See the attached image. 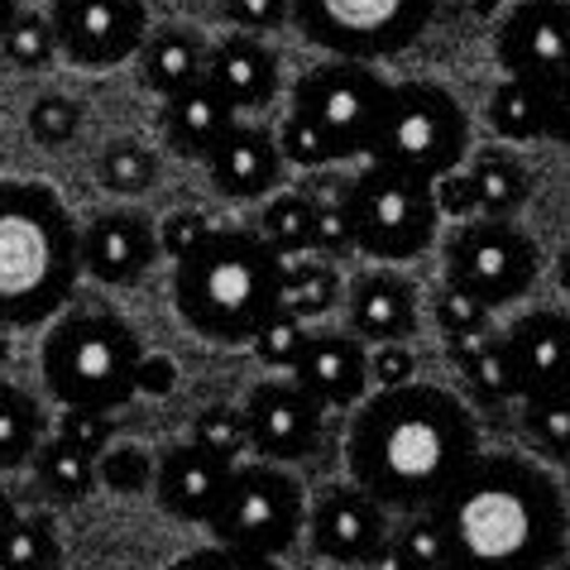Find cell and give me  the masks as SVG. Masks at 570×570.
Wrapping results in <instances>:
<instances>
[{"label":"cell","instance_id":"1","mask_svg":"<svg viewBox=\"0 0 570 570\" xmlns=\"http://www.w3.org/2000/svg\"><path fill=\"white\" fill-rule=\"evenodd\" d=\"M480 422L441 384L370 393L345 432V474L384 513H422L480 455Z\"/></svg>","mask_w":570,"mask_h":570},{"label":"cell","instance_id":"2","mask_svg":"<svg viewBox=\"0 0 570 570\" xmlns=\"http://www.w3.org/2000/svg\"><path fill=\"white\" fill-rule=\"evenodd\" d=\"M446 537V570H557L566 557V494L537 461L489 455L446 484L432 503Z\"/></svg>","mask_w":570,"mask_h":570},{"label":"cell","instance_id":"3","mask_svg":"<svg viewBox=\"0 0 570 570\" xmlns=\"http://www.w3.org/2000/svg\"><path fill=\"white\" fill-rule=\"evenodd\" d=\"M77 220L43 183H0V331L49 326L68 312L77 274Z\"/></svg>","mask_w":570,"mask_h":570},{"label":"cell","instance_id":"4","mask_svg":"<svg viewBox=\"0 0 570 570\" xmlns=\"http://www.w3.org/2000/svg\"><path fill=\"white\" fill-rule=\"evenodd\" d=\"M173 307L202 341L249 345L283 307V259L259 230L226 226L173 259Z\"/></svg>","mask_w":570,"mask_h":570},{"label":"cell","instance_id":"5","mask_svg":"<svg viewBox=\"0 0 570 570\" xmlns=\"http://www.w3.org/2000/svg\"><path fill=\"white\" fill-rule=\"evenodd\" d=\"M139 364H145V345L135 326L97 307L53 316L39 345V374L49 399L82 413H120L139 393Z\"/></svg>","mask_w":570,"mask_h":570},{"label":"cell","instance_id":"6","mask_svg":"<svg viewBox=\"0 0 570 570\" xmlns=\"http://www.w3.org/2000/svg\"><path fill=\"white\" fill-rule=\"evenodd\" d=\"M465 154H470V116L451 87L422 82V77L389 82L370 135V164H389L413 173V178L436 183L461 168Z\"/></svg>","mask_w":570,"mask_h":570},{"label":"cell","instance_id":"7","mask_svg":"<svg viewBox=\"0 0 570 570\" xmlns=\"http://www.w3.org/2000/svg\"><path fill=\"white\" fill-rule=\"evenodd\" d=\"M341 207L355 235V255H370L374 264H407L422 249L436 245L441 212H436L432 183L413 178L403 168L364 158V168L351 173Z\"/></svg>","mask_w":570,"mask_h":570},{"label":"cell","instance_id":"8","mask_svg":"<svg viewBox=\"0 0 570 570\" xmlns=\"http://www.w3.org/2000/svg\"><path fill=\"white\" fill-rule=\"evenodd\" d=\"M207 528L216 547L278 561L307 528V489L288 465L274 461L230 465L226 494H220Z\"/></svg>","mask_w":570,"mask_h":570},{"label":"cell","instance_id":"9","mask_svg":"<svg viewBox=\"0 0 570 570\" xmlns=\"http://www.w3.org/2000/svg\"><path fill=\"white\" fill-rule=\"evenodd\" d=\"M436 0H293V20L312 49L345 62L399 58L432 29Z\"/></svg>","mask_w":570,"mask_h":570},{"label":"cell","instance_id":"10","mask_svg":"<svg viewBox=\"0 0 570 570\" xmlns=\"http://www.w3.org/2000/svg\"><path fill=\"white\" fill-rule=\"evenodd\" d=\"M384 91L389 82L370 62L326 58V62H312L293 82L288 116L312 125L336 164H360V158H370V135H374L379 106H384Z\"/></svg>","mask_w":570,"mask_h":570},{"label":"cell","instance_id":"11","mask_svg":"<svg viewBox=\"0 0 570 570\" xmlns=\"http://www.w3.org/2000/svg\"><path fill=\"white\" fill-rule=\"evenodd\" d=\"M537 274H542V249L513 220L474 216L455 220V230L446 235V283H461L494 312L528 297L537 288Z\"/></svg>","mask_w":570,"mask_h":570},{"label":"cell","instance_id":"12","mask_svg":"<svg viewBox=\"0 0 570 570\" xmlns=\"http://www.w3.org/2000/svg\"><path fill=\"white\" fill-rule=\"evenodd\" d=\"M49 24L58 39V58L72 68L101 72L130 62L149 39L145 0H53Z\"/></svg>","mask_w":570,"mask_h":570},{"label":"cell","instance_id":"13","mask_svg":"<svg viewBox=\"0 0 570 570\" xmlns=\"http://www.w3.org/2000/svg\"><path fill=\"white\" fill-rule=\"evenodd\" d=\"M240 413H245L249 451H255L259 461L297 465L322 446L326 407L316 399H307L293 379H264V384H255Z\"/></svg>","mask_w":570,"mask_h":570},{"label":"cell","instance_id":"14","mask_svg":"<svg viewBox=\"0 0 570 570\" xmlns=\"http://www.w3.org/2000/svg\"><path fill=\"white\" fill-rule=\"evenodd\" d=\"M494 62L532 87L570 68V0H518L494 29Z\"/></svg>","mask_w":570,"mask_h":570},{"label":"cell","instance_id":"15","mask_svg":"<svg viewBox=\"0 0 570 570\" xmlns=\"http://www.w3.org/2000/svg\"><path fill=\"white\" fill-rule=\"evenodd\" d=\"M307 542L331 566L364 570L389 547V513L360 484H331L307 509Z\"/></svg>","mask_w":570,"mask_h":570},{"label":"cell","instance_id":"16","mask_svg":"<svg viewBox=\"0 0 570 570\" xmlns=\"http://www.w3.org/2000/svg\"><path fill=\"white\" fill-rule=\"evenodd\" d=\"M288 374L326 413H345V407L355 413L370 399V351L351 331H312Z\"/></svg>","mask_w":570,"mask_h":570},{"label":"cell","instance_id":"17","mask_svg":"<svg viewBox=\"0 0 570 570\" xmlns=\"http://www.w3.org/2000/svg\"><path fill=\"white\" fill-rule=\"evenodd\" d=\"M345 303V326L351 336L364 345H407V336L422 322V303H417V283L393 274L389 264L364 268L351 278V288L341 293Z\"/></svg>","mask_w":570,"mask_h":570},{"label":"cell","instance_id":"18","mask_svg":"<svg viewBox=\"0 0 570 570\" xmlns=\"http://www.w3.org/2000/svg\"><path fill=\"white\" fill-rule=\"evenodd\" d=\"M77 259L87 278L106 288H130L158 259V230L139 212H101L77 235Z\"/></svg>","mask_w":570,"mask_h":570},{"label":"cell","instance_id":"19","mask_svg":"<svg viewBox=\"0 0 570 570\" xmlns=\"http://www.w3.org/2000/svg\"><path fill=\"white\" fill-rule=\"evenodd\" d=\"M503 345L518 364L522 399L570 393V316L557 307L522 312L513 326H503Z\"/></svg>","mask_w":570,"mask_h":570},{"label":"cell","instance_id":"20","mask_svg":"<svg viewBox=\"0 0 570 570\" xmlns=\"http://www.w3.org/2000/svg\"><path fill=\"white\" fill-rule=\"evenodd\" d=\"M212 187L230 202H264L278 193V183L288 178V164L278 154V139L268 125H230V135L207 154Z\"/></svg>","mask_w":570,"mask_h":570},{"label":"cell","instance_id":"21","mask_svg":"<svg viewBox=\"0 0 570 570\" xmlns=\"http://www.w3.org/2000/svg\"><path fill=\"white\" fill-rule=\"evenodd\" d=\"M226 480H230L226 461H216L212 451L193 446V441H178L154 465V499L178 522H212L220 494H226Z\"/></svg>","mask_w":570,"mask_h":570},{"label":"cell","instance_id":"22","mask_svg":"<svg viewBox=\"0 0 570 570\" xmlns=\"http://www.w3.org/2000/svg\"><path fill=\"white\" fill-rule=\"evenodd\" d=\"M207 82L226 97L235 110H259L278 97L283 82V58L268 49L259 35H226L207 53Z\"/></svg>","mask_w":570,"mask_h":570},{"label":"cell","instance_id":"23","mask_svg":"<svg viewBox=\"0 0 570 570\" xmlns=\"http://www.w3.org/2000/svg\"><path fill=\"white\" fill-rule=\"evenodd\" d=\"M235 116H240V110L220 97L212 82H197V87H187L178 97L164 101V135H168L173 154L202 158V164H207V154L230 135Z\"/></svg>","mask_w":570,"mask_h":570},{"label":"cell","instance_id":"24","mask_svg":"<svg viewBox=\"0 0 570 570\" xmlns=\"http://www.w3.org/2000/svg\"><path fill=\"white\" fill-rule=\"evenodd\" d=\"M207 53L212 43L197 35V29L187 24H158L149 29L145 49H139V77H145V87L158 91V97H178V91L207 82Z\"/></svg>","mask_w":570,"mask_h":570},{"label":"cell","instance_id":"25","mask_svg":"<svg viewBox=\"0 0 570 570\" xmlns=\"http://www.w3.org/2000/svg\"><path fill=\"white\" fill-rule=\"evenodd\" d=\"M470 178H474V193H480V216H494V220H513V212H522V202L532 197V173L528 164L513 154V149H480L470 158Z\"/></svg>","mask_w":570,"mask_h":570},{"label":"cell","instance_id":"26","mask_svg":"<svg viewBox=\"0 0 570 570\" xmlns=\"http://www.w3.org/2000/svg\"><path fill=\"white\" fill-rule=\"evenodd\" d=\"M29 465H35V484L58 503H82L97 489V455L77 451L68 436H43Z\"/></svg>","mask_w":570,"mask_h":570},{"label":"cell","instance_id":"27","mask_svg":"<svg viewBox=\"0 0 570 570\" xmlns=\"http://www.w3.org/2000/svg\"><path fill=\"white\" fill-rule=\"evenodd\" d=\"M43 407L35 393H24L20 384L0 379V470H20L29 465V455L43 441Z\"/></svg>","mask_w":570,"mask_h":570},{"label":"cell","instance_id":"28","mask_svg":"<svg viewBox=\"0 0 570 570\" xmlns=\"http://www.w3.org/2000/svg\"><path fill=\"white\" fill-rule=\"evenodd\" d=\"M341 293H345V283L336 274V264L312 259V255L283 264V312L316 322V316H326L331 307H341Z\"/></svg>","mask_w":570,"mask_h":570},{"label":"cell","instance_id":"29","mask_svg":"<svg viewBox=\"0 0 570 570\" xmlns=\"http://www.w3.org/2000/svg\"><path fill=\"white\" fill-rule=\"evenodd\" d=\"M259 240L274 249L283 264L312 255V202L303 193H274V197H264Z\"/></svg>","mask_w":570,"mask_h":570},{"label":"cell","instance_id":"30","mask_svg":"<svg viewBox=\"0 0 570 570\" xmlns=\"http://www.w3.org/2000/svg\"><path fill=\"white\" fill-rule=\"evenodd\" d=\"M489 125H494L499 139L522 145V139H542V91L532 82H513L503 77L489 97Z\"/></svg>","mask_w":570,"mask_h":570},{"label":"cell","instance_id":"31","mask_svg":"<svg viewBox=\"0 0 570 570\" xmlns=\"http://www.w3.org/2000/svg\"><path fill=\"white\" fill-rule=\"evenodd\" d=\"M97 178L106 193H116V197H145L158 183V154L145 149L139 139H116V145H106V154H101Z\"/></svg>","mask_w":570,"mask_h":570},{"label":"cell","instance_id":"32","mask_svg":"<svg viewBox=\"0 0 570 570\" xmlns=\"http://www.w3.org/2000/svg\"><path fill=\"white\" fill-rule=\"evenodd\" d=\"M0 561H6L10 570H58L62 547H58V537L43 518L20 513L14 522L0 528Z\"/></svg>","mask_w":570,"mask_h":570},{"label":"cell","instance_id":"33","mask_svg":"<svg viewBox=\"0 0 570 570\" xmlns=\"http://www.w3.org/2000/svg\"><path fill=\"white\" fill-rule=\"evenodd\" d=\"M0 58L20 72H43L58 62V39H53V24H49V10H20L14 24L6 29L0 39Z\"/></svg>","mask_w":570,"mask_h":570},{"label":"cell","instance_id":"34","mask_svg":"<svg viewBox=\"0 0 570 570\" xmlns=\"http://www.w3.org/2000/svg\"><path fill=\"white\" fill-rule=\"evenodd\" d=\"M522 436L537 446V455L566 465V455H570V393L522 399Z\"/></svg>","mask_w":570,"mask_h":570},{"label":"cell","instance_id":"35","mask_svg":"<svg viewBox=\"0 0 570 570\" xmlns=\"http://www.w3.org/2000/svg\"><path fill=\"white\" fill-rule=\"evenodd\" d=\"M461 379H465V393H470L474 403H494L499 407V403L522 399L518 364L509 355V345H503V336H499V345H489L480 360H470L465 370H461Z\"/></svg>","mask_w":570,"mask_h":570},{"label":"cell","instance_id":"36","mask_svg":"<svg viewBox=\"0 0 570 570\" xmlns=\"http://www.w3.org/2000/svg\"><path fill=\"white\" fill-rule=\"evenodd\" d=\"M193 446L212 451L216 461L226 465H240V455L249 451V432H245V413L240 407H202L193 417Z\"/></svg>","mask_w":570,"mask_h":570},{"label":"cell","instance_id":"37","mask_svg":"<svg viewBox=\"0 0 570 570\" xmlns=\"http://www.w3.org/2000/svg\"><path fill=\"white\" fill-rule=\"evenodd\" d=\"M389 542L403 557L407 570H446V537H441V522L432 509L407 513V522L389 537Z\"/></svg>","mask_w":570,"mask_h":570},{"label":"cell","instance_id":"38","mask_svg":"<svg viewBox=\"0 0 570 570\" xmlns=\"http://www.w3.org/2000/svg\"><path fill=\"white\" fill-rule=\"evenodd\" d=\"M307 336H312V326L303 322V316H293V312H274L268 322L255 331V355H259V364H268V370H293L297 364V355H303V345H307Z\"/></svg>","mask_w":570,"mask_h":570},{"label":"cell","instance_id":"39","mask_svg":"<svg viewBox=\"0 0 570 570\" xmlns=\"http://www.w3.org/2000/svg\"><path fill=\"white\" fill-rule=\"evenodd\" d=\"M77 130H82V106H77L68 91H43V97L29 106V135H35V145L62 149Z\"/></svg>","mask_w":570,"mask_h":570},{"label":"cell","instance_id":"40","mask_svg":"<svg viewBox=\"0 0 570 570\" xmlns=\"http://www.w3.org/2000/svg\"><path fill=\"white\" fill-rule=\"evenodd\" d=\"M97 484L116 489V494H139L154 484V461L139 446H116L97 455Z\"/></svg>","mask_w":570,"mask_h":570},{"label":"cell","instance_id":"41","mask_svg":"<svg viewBox=\"0 0 570 570\" xmlns=\"http://www.w3.org/2000/svg\"><path fill=\"white\" fill-rule=\"evenodd\" d=\"M432 316H436L441 336H451V331H465V326H484V322H494V307H484L470 288H461V283H441L436 297H432Z\"/></svg>","mask_w":570,"mask_h":570},{"label":"cell","instance_id":"42","mask_svg":"<svg viewBox=\"0 0 570 570\" xmlns=\"http://www.w3.org/2000/svg\"><path fill=\"white\" fill-rule=\"evenodd\" d=\"M312 255L336 264L345 255H355V235H351V220H345L341 202H326V207H312Z\"/></svg>","mask_w":570,"mask_h":570},{"label":"cell","instance_id":"43","mask_svg":"<svg viewBox=\"0 0 570 570\" xmlns=\"http://www.w3.org/2000/svg\"><path fill=\"white\" fill-rule=\"evenodd\" d=\"M274 139H278V154H283V164L288 168H326V164H336L331 158V149L322 145V135L312 130V125H303L297 116H283V125L274 130Z\"/></svg>","mask_w":570,"mask_h":570},{"label":"cell","instance_id":"44","mask_svg":"<svg viewBox=\"0 0 570 570\" xmlns=\"http://www.w3.org/2000/svg\"><path fill=\"white\" fill-rule=\"evenodd\" d=\"M220 10L240 35H259V39L293 20V0H220Z\"/></svg>","mask_w":570,"mask_h":570},{"label":"cell","instance_id":"45","mask_svg":"<svg viewBox=\"0 0 570 570\" xmlns=\"http://www.w3.org/2000/svg\"><path fill=\"white\" fill-rule=\"evenodd\" d=\"M58 436H68L72 446L87 451V455H101V451H110V441H116V413H82V407H62Z\"/></svg>","mask_w":570,"mask_h":570},{"label":"cell","instance_id":"46","mask_svg":"<svg viewBox=\"0 0 570 570\" xmlns=\"http://www.w3.org/2000/svg\"><path fill=\"white\" fill-rule=\"evenodd\" d=\"M212 235V220L193 212V207H183V212H173L164 216V226H158V255H168V259H183L193 245H202Z\"/></svg>","mask_w":570,"mask_h":570},{"label":"cell","instance_id":"47","mask_svg":"<svg viewBox=\"0 0 570 570\" xmlns=\"http://www.w3.org/2000/svg\"><path fill=\"white\" fill-rule=\"evenodd\" d=\"M537 91H542V139H557L570 149V68H561Z\"/></svg>","mask_w":570,"mask_h":570},{"label":"cell","instance_id":"48","mask_svg":"<svg viewBox=\"0 0 570 570\" xmlns=\"http://www.w3.org/2000/svg\"><path fill=\"white\" fill-rule=\"evenodd\" d=\"M168 570H283L274 557H249V551H230V547H202V551H187Z\"/></svg>","mask_w":570,"mask_h":570},{"label":"cell","instance_id":"49","mask_svg":"<svg viewBox=\"0 0 570 570\" xmlns=\"http://www.w3.org/2000/svg\"><path fill=\"white\" fill-rule=\"evenodd\" d=\"M432 197H436V212L441 216H455V220H474L480 216V193H474V178L465 168L446 173V178L432 183Z\"/></svg>","mask_w":570,"mask_h":570},{"label":"cell","instance_id":"50","mask_svg":"<svg viewBox=\"0 0 570 570\" xmlns=\"http://www.w3.org/2000/svg\"><path fill=\"white\" fill-rule=\"evenodd\" d=\"M413 351L407 345H374L370 351V379L379 389H399V384H413Z\"/></svg>","mask_w":570,"mask_h":570},{"label":"cell","instance_id":"51","mask_svg":"<svg viewBox=\"0 0 570 570\" xmlns=\"http://www.w3.org/2000/svg\"><path fill=\"white\" fill-rule=\"evenodd\" d=\"M503 331L494 322H484V326H465V331H451L446 336V360L455 364V370H465L470 360H480L489 345H499Z\"/></svg>","mask_w":570,"mask_h":570},{"label":"cell","instance_id":"52","mask_svg":"<svg viewBox=\"0 0 570 570\" xmlns=\"http://www.w3.org/2000/svg\"><path fill=\"white\" fill-rule=\"evenodd\" d=\"M345 187H351V173H345V164H326V168L307 173L303 197L312 202V207H326V202H345Z\"/></svg>","mask_w":570,"mask_h":570},{"label":"cell","instance_id":"53","mask_svg":"<svg viewBox=\"0 0 570 570\" xmlns=\"http://www.w3.org/2000/svg\"><path fill=\"white\" fill-rule=\"evenodd\" d=\"M139 389L145 393H168L173 389V360L168 355H145V364H139Z\"/></svg>","mask_w":570,"mask_h":570},{"label":"cell","instance_id":"54","mask_svg":"<svg viewBox=\"0 0 570 570\" xmlns=\"http://www.w3.org/2000/svg\"><path fill=\"white\" fill-rule=\"evenodd\" d=\"M364 570H407V566H403V557H399V551H393V542H389V547L379 551V557L364 566Z\"/></svg>","mask_w":570,"mask_h":570},{"label":"cell","instance_id":"55","mask_svg":"<svg viewBox=\"0 0 570 570\" xmlns=\"http://www.w3.org/2000/svg\"><path fill=\"white\" fill-rule=\"evenodd\" d=\"M24 6H20V0H0V39H6V29L14 24V14H20Z\"/></svg>","mask_w":570,"mask_h":570},{"label":"cell","instance_id":"56","mask_svg":"<svg viewBox=\"0 0 570 570\" xmlns=\"http://www.w3.org/2000/svg\"><path fill=\"white\" fill-rule=\"evenodd\" d=\"M20 518V509H14V499L6 494V489H0V528H6V522H14Z\"/></svg>","mask_w":570,"mask_h":570},{"label":"cell","instance_id":"57","mask_svg":"<svg viewBox=\"0 0 570 570\" xmlns=\"http://www.w3.org/2000/svg\"><path fill=\"white\" fill-rule=\"evenodd\" d=\"M557 283H561L566 293H570V245L561 249V259H557Z\"/></svg>","mask_w":570,"mask_h":570},{"label":"cell","instance_id":"58","mask_svg":"<svg viewBox=\"0 0 570 570\" xmlns=\"http://www.w3.org/2000/svg\"><path fill=\"white\" fill-rule=\"evenodd\" d=\"M557 570H570V566H557Z\"/></svg>","mask_w":570,"mask_h":570},{"label":"cell","instance_id":"59","mask_svg":"<svg viewBox=\"0 0 570 570\" xmlns=\"http://www.w3.org/2000/svg\"><path fill=\"white\" fill-rule=\"evenodd\" d=\"M566 465H570V455H566Z\"/></svg>","mask_w":570,"mask_h":570}]
</instances>
